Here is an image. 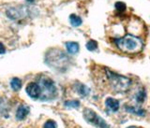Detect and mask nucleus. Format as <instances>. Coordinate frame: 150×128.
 Masks as SVG:
<instances>
[{"label":"nucleus","instance_id":"obj_20","mask_svg":"<svg viewBox=\"0 0 150 128\" xmlns=\"http://www.w3.org/2000/svg\"><path fill=\"white\" fill-rule=\"evenodd\" d=\"M27 2H34V0H26Z\"/></svg>","mask_w":150,"mask_h":128},{"label":"nucleus","instance_id":"obj_7","mask_svg":"<svg viewBox=\"0 0 150 128\" xmlns=\"http://www.w3.org/2000/svg\"><path fill=\"white\" fill-rule=\"evenodd\" d=\"M105 104L112 112H115L119 110V102L115 98H112V97L107 98L105 101Z\"/></svg>","mask_w":150,"mask_h":128},{"label":"nucleus","instance_id":"obj_4","mask_svg":"<svg viewBox=\"0 0 150 128\" xmlns=\"http://www.w3.org/2000/svg\"><path fill=\"white\" fill-rule=\"evenodd\" d=\"M83 118L90 124L95 125L98 128H109V125L104 122V120L98 116L97 113L90 108H86L83 110Z\"/></svg>","mask_w":150,"mask_h":128},{"label":"nucleus","instance_id":"obj_14","mask_svg":"<svg viewBox=\"0 0 150 128\" xmlns=\"http://www.w3.org/2000/svg\"><path fill=\"white\" fill-rule=\"evenodd\" d=\"M65 106L66 107H69V108H77L80 106V102L77 101V100L67 101V102H65Z\"/></svg>","mask_w":150,"mask_h":128},{"label":"nucleus","instance_id":"obj_5","mask_svg":"<svg viewBox=\"0 0 150 128\" xmlns=\"http://www.w3.org/2000/svg\"><path fill=\"white\" fill-rule=\"evenodd\" d=\"M25 91L28 96L34 99H38L41 96V88L40 86V84H38L36 82L28 83Z\"/></svg>","mask_w":150,"mask_h":128},{"label":"nucleus","instance_id":"obj_6","mask_svg":"<svg viewBox=\"0 0 150 128\" xmlns=\"http://www.w3.org/2000/svg\"><path fill=\"white\" fill-rule=\"evenodd\" d=\"M30 111V108L26 105H21L18 108L16 112V118L18 120H23L28 115V113Z\"/></svg>","mask_w":150,"mask_h":128},{"label":"nucleus","instance_id":"obj_3","mask_svg":"<svg viewBox=\"0 0 150 128\" xmlns=\"http://www.w3.org/2000/svg\"><path fill=\"white\" fill-rule=\"evenodd\" d=\"M40 86L41 88L42 100H48V99L54 98L56 93V89L53 80L49 78L42 77L40 80Z\"/></svg>","mask_w":150,"mask_h":128},{"label":"nucleus","instance_id":"obj_1","mask_svg":"<svg viewBox=\"0 0 150 128\" xmlns=\"http://www.w3.org/2000/svg\"><path fill=\"white\" fill-rule=\"evenodd\" d=\"M115 42L121 51L125 53H138L143 49V42L140 39L133 36H126L120 39H115Z\"/></svg>","mask_w":150,"mask_h":128},{"label":"nucleus","instance_id":"obj_8","mask_svg":"<svg viewBox=\"0 0 150 128\" xmlns=\"http://www.w3.org/2000/svg\"><path fill=\"white\" fill-rule=\"evenodd\" d=\"M66 48H67L68 53L70 54H74L78 53L79 51V44L77 42H68L66 44Z\"/></svg>","mask_w":150,"mask_h":128},{"label":"nucleus","instance_id":"obj_11","mask_svg":"<svg viewBox=\"0 0 150 128\" xmlns=\"http://www.w3.org/2000/svg\"><path fill=\"white\" fill-rule=\"evenodd\" d=\"M77 90H78V93L81 94V96H88L89 92H90L89 88H87L86 85H83V84H79V87Z\"/></svg>","mask_w":150,"mask_h":128},{"label":"nucleus","instance_id":"obj_13","mask_svg":"<svg viewBox=\"0 0 150 128\" xmlns=\"http://www.w3.org/2000/svg\"><path fill=\"white\" fill-rule=\"evenodd\" d=\"M86 48L88 51H95L98 49V43H97V41L95 40H89L87 43H86Z\"/></svg>","mask_w":150,"mask_h":128},{"label":"nucleus","instance_id":"obj_18","mask_svg":"<svg viewBox=\"0 0 150 128\" xmlns=\"http://www.w3.org/2000/svg\"><path fill=\"white\" fill-rule=\"evenodd\" d=\"M6 53V48H5V46L0 42V54H4Z\"/></svg>","mask_w":150,"mask_h":128},{"label":"nucleus","instance_id":"obj_16","mask_svg":"<svg viewBox=\"0 0 150 128\" xmlns=\"http://www.w3.org/2000/svg\"><path fill=\"white\" fill-rule=\"evenodd\" d=\"M115 6V8L119 12H124L126 11V5L124 3H122V2H116Z\"/></svg>","mask_w":150,"mask_h":128},{"label":"nucleus","instance_id":"obj_17","mask_svg":"<svg viewBox=\"0 0 150 128\" xmlns=\"http://www.w3.org/2000/svg\"><path fill=\"white\" fill-rule=\"evenodd\" d=\"M43 128H56V124L54 121H47Z\"/></svg>","mask_w":150,"mask_h":128},{"label":"nucleus","instance_id":"obj_9","mask_svg":"<svg viewBox=\"0 0 150 128\" xmlns=\"http://www.w3.org/2000/svg\"><path fill=\"white\" fill-rule=\"evenodd\" d=\"M69 22H70V25L75 27L81 25L83 23L82 19L77 15H74V14H71V15L69 16Z\"/></svg>","mask_w":150,"mask_h":128},{"label":"nucleus","instance_id":"obj_15","mask_svg":"<svg viewBox=\"0 0 150 128\" xmlns=\"http://www.w3.org/2000/svg\"><path fill=\"white\" fill-rule=\"evenodd\" d=\"M144 97H145V93H144V91H143V90H141V91H139L138 94H136V100H137L139 103L144 102Z\"/></svg>","mask_w":150,"mask_h":128},{"label":"nucleus","instance_id":"obj_2","mask_svg":"<svg viewBox=\"0 0 150 128\" xmlns=\"http://www.w3.org/2000/svg\"><path fill=\"white\" fill-rule=\"evenodd\" d=\"M105 71H106V76L108 78V80H109L114 91L119 93H125L128 91V89L129 88L131 84V80L129 78L115 74L109 69H105Z\"/></svg>","mask_w":150,"mask_h":128},{"label":"nucleus","instance_id":"obj_12","mask_svg":"<svg viewBox=\"0 0 150 128\" xmlns=\"http://www.w3.org/2000/svg\"><path fill=\"white\" fill-rule=\"evenodd\" d=\"M127 111L131 112V113H134V114H137L139 116H143L144 115V110H140V108H136L134 107H127L126 108Z\"/></svg>","mask_w":150,"mask_h":128},{"label":"nucleus","instance_id":"obj_19","mask_svg":"<svg viewBox=\"0 0 150 128\" xmlns=\"http://www.w3.org/2000/svg\"><path fill=\"white\" fill-rule=\"evenodd\" d=\"M127 128H142V127H137V126H129V127H127Z\"/></svg>","mask_w":150,"mask_h":128},{"label":"nucleus","instance_id":"obj_10","mask_svg":"<svg viewBox=\"0 0 150 128\" xmlns=\"http://www.w3.org/2000/svg\"><path fill=\"white\" fill-rule=\"evenodd\" d=\"M11 86L14 91H19V90H21V88H22L21 79L18 78H13L11 82Z\"/></svg>","mask_w":150,"mask_h":128}]
</instances>
